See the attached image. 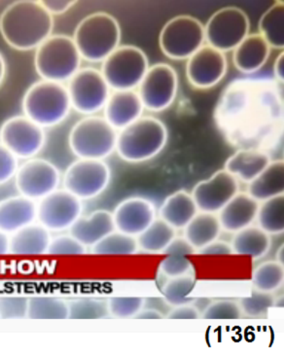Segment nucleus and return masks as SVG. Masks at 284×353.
Instances as JSON below:
<instances>
[{
	"mask_svg": "<svg viewBox=\"0 0 284 353\" xmlns=\"http://www.w3.org/2000/svg\"><path fill=\"white\" fill-rule=\"evenodd\" d=\"M53 16L34 0H19L9 4L0 15V33L18 51L37 49L51 37Z\"/></svg>",
	"mask_w": 284,
	"mask_h": 353,
	"instance_id": "1",
	"label": "nucleus"
},
{
	"mask_svg": "<svg viewBox=\"0 0 284 353\" xmlns=\"http://www.w3.org/2000/svg\"><path fill=\"white\" fill-rule=\"evenodd\" d=\"M122 32L117 19L106 12H94L78 23L73 34L82 59L103 63L120 46Z\"/></svg>",
	"mask_w": 284,
	"mask_h": 353,
	"instance_id": "2",
	"label": "nucleus"
},
{
	"mask_svg": "<svg viewBox=\"0 0 284 353\" xmlns=\"http://www.w3.org/2000/svg\"><path fill=\"white\" fill-rule=\"evenodd\" d=\"M22 108L23 115L45 129L63 123L72 106L65 85L41 79L28 88Z\"/></svg>",
	"mask_w": 284,
	"mask_h": 353,
	"instance_id": "3",
	"label": "nucleus"
},
{
	"mask_svg": "<svg viewBox=\"0 0 284 353\" xmlns=\"http://www.w3.org/2000/svg\"><path fill=\"white\" fill-rule=\"evenodd\" d=\"M168 141L167 127L155 117H141L121 130L116 150L123 160L141 163L150 160L164 148Z\"/></svg>",
	"mask_w": 284,
	"mask_h": 353,
	"instance_id": "4",
	"label": "nucleus"
},
{
	"mask_svg": "<svg viewBox=\"0 0 284 353\" xmlns=\"http://www.w3.org/2000/svg\"><path fill=\"white\" fill-rule=\"evenodd\" d=\"M81 60L70 35L52 34L35 49V70L41 79L48 81H70L80 70Z\"/></svg>",
	"mask_w": 284,
	"mask_h": 353,
	"instance_id": "5",
	"label": "nucleus"
},
{
	"mask_svg": "<svg viewBox=\"0 0 284 353\" xmlns=\"http://www.w3.org/2000/svg\"><path fill=\"white\" fill-rule=\"evenodd\" d=\"M117 136L115 128L105 118L90 115L73 125L68 143L79 159L103 160L115 150Z\"/></svg>",
	"mask_w": 284,
	"mask_h": 353,
	"instance_id": "6",
	"label": "nucleus"
},
{
	"mask_svg": "<svg viewBox=\"0 0 284 353\" xmlns=\"http://www.w3.org/2000/svg\"><path fill=\"white\" fill-rule=\"evenodd\" d=\"M148 68V56L141 48L122 45L103 61L101 71L110 89L129 91L139 86Z\"/></svg>",
	"mask_w": 284,
	"mask_h": 353,
	"instance_id": "7",
	"label": "nucleus"
},
{
	"mask_svg": "<svg viewBox=\"0 0 284 353\" xmlns=\"http://www.w3.org/2000/svg\"><path fill=\"white\" fill-rule=\"evenodd\" d=\"M205 40V26L190 15L170 19L159 35V45L163 53L174 61L188 60L203 46Z\"/></svg>",
	"mask_w": 284,
	"mask_h": 353,
	"instance_id": "8",
	"label": "nucleus"
},
{
	"mask_svg": "<svg viewBox=\"0 0 284 353\" xmlns=\"http://www.w3.org/2000/svg\"><path fill=\"white\" fill-rule=\"evenodd\" d=\"M247 14L236 6H227L212 14L205 26L208 45L226 53L233 51L250 34Z\"/></svg>",
	"mask_w": 284,
	"mask_h": 353,
	"instance_id": "9",
	"label": "nucleus"
},
{
	"mask_svg": "<svg viewBox=\"0 0 284 353\" xmlns=\"http://www.w3.org/2000/svg\"><path fill=\"white\" fill-rule=\"evenodd\" d=\"M68 94L72 108L81 114H96L104 108L110 97V87L97 68H80L68 81Z\"/></svg>",
	"mask_w": 284,
	"mask_h": 353,
	"instance_id": "10",
	"label": "nucleus"
},
{
	"mask_svg": "<svg viewBox=\"0 0 284 353\" xmlns=\"http://www.w3.org/2000/svg\"><path fill=\"white\" fill-rule=\"evenodd\" d=\"M110 181V169L103 160L79 159L71 163L63 174V183L66 191L80 200L96 198Z\"/></svg>",
	"mask_w": 284,
	"mask_h": 353,
	"instance_id": "11",
	"label": "nucleus"
},
{
	"mask_svg": "<svg viewBox=\"0 0 284 353\" xmlns=\"http://www.w3.org/2000/svg\"><path fill=\"white\" fill-rule=\"evenodd\" d=\"M0 142L17 158L28 160L43 149L46 132L26 115L12 116L0 127Z\"/></svg>",
	"mask_w": 284,
	"mask_h": 353,
	"instance_id": "12",
	"label": "nucleus"
},
{
	"mask_svg": "<svg viewBox=\"0 0 284 353\" xmlns=\"http://www.w3.org/2000/svg\"><path fill=\"white\" fill-rule=\"evenodd\" d=\"M179 90V77L168 63L149 66L139 86V98L143 108L152 112H161L174 103Z\"/></svg>",
	"mask_w": 284,
	"mask_h": 353,
	"instance_id": "13",
	"label": "nucleus"
},
{
	"mask_svg": "<svg viewBox=\"0 0 284 353\" xmlns=\"http://www.w3.org/2000/svg\"><path fill=\"white\" fill-rule=\"evenodd\" d=\"M14 179L20 195L39 201L58 189L61 174L58 168L50 161L32 158L19 167Z\"/></svg>",
	"mask_w": 284,
	"mask_h": 353,
	"instance_id": "14",
	"label": "nucleus"
},
{
	"mask_svg": "<svg viewBox=\"0 0 284 353\" xmlns=\"http://www.w3.org/2000/svg\"><path fill=\"white\" fill-rule=\"evenodd\" d=\"M80 199L65 189H57L37 203V219L50 232L68 230L81 216Z\"/></svg>",
	"mask_w": 284,
	"mask_h": 353,
	"instance_id": "15",
	"label": "nucleus"
},
{
	"mask_svg": "<svg viewBox=\"0 0 284 353\" xmlns=\"http://www.w3.org/2000/svg\"><path fill=\"white\" fill-rule=\"evenodd\" d=\"M227 70L226 54L210 45H203L187 60L186 77L192 86L207 90L219 84Z\"/></svg>",
	"mask_w": 284,
	"mask_h": 353,
	"instance_id": "16",
	"label": "nucleus"
},
{
	"mask_svg": "<svg viewBox=\"0 0 284 353\" xmlns=\"http://www.w3.org/2000/svg\"><path fill=\"white\" fill-rule=\"evenodd\" d=\"M238 193V180L223 170L215 172L210 179L199 182L191 195L201 212L216 213Z\"/></svg>",
	"mask_w": 284,
	"mask_h": 353,
	"instance_id": "17",
	"label": "nucleus"
},
{
	"mask_svg": "<svg viewBox=\"0 0 284 353\" xmlns=\"http://www.w3.org/2000/svg\"><path fill=\"white\" fill-rule=\"evenodd\" d=\"M115 229L130 236H139L155 220V208L142 198L123 201L112 213Z\"/></svg>",
	"mask_w": 284,
	"mask_h": 353,
	"instance_id": "18",
	"label": "nucleus"
},
{
	"mask_svg": "<svg viewBox=\"0 0 284 353\" xmlns=\"http://www.w3.org/2000/svg\"><path fill=\"white\" fill-rule=\"evenodd\" d=\"M103 109L105 120L116 130H122L139 119L144 108L139 94L134 90H129L110 94Z\"/></svg>",
	"mask_w": 284,
	"mask_h": 353,
	"instance_id": "19",
	"label": "nucleus"
},
{
	"mask_svg": "<svg viewBox=\"0 0 284 353\" xmlns=\"http://www.w3.org/2000/svg\"><path fill=\"white\" fill-rule=\"evenodd\" d=\"M37 205L35 201L22 195L0 201V231L12 234L34 223Z\"/></svg>",
	"mask_w": 284,
	"mask_h": 353,
	"instance_id": "20",
	"label": "nucleus"
},
{
	"mask_svg": "<svg viewBox=\"0 0 284 353\" xmlns=\"http://www.w3.org/2000/svg\"><path fill=\"white\" fill-rule=\"evenodd\" d=\"M271 47L259 33L248 34L233 50V63L236 70L245 74L261 70L268 61Z\"/></svg>",
	"mask_w": 284,
	"mask_h": 353,
	"instance_id": "21",
	"label": "nucleus"
},
{
	"mask_svg": "<svg viewBox=\"0 0 284 353\" xmlns=\"http://www.w3.org/2000/svg\"><path fill=\"white\" fill-rule=\"evenodd\" d=\"M259 203L245 193H238L219 212L221 228L228 232H239L250 227L256 219Z\"/></svg>",
	"mask_w": 284,
	"mask_h": 353,
	"instance_id": "22",
	"label": "nucleus"
},
{
	"mask_svg": "<svg viewBox=\"0 0 284 353\" xmlns=\"http://www.w3.org/2000/svg\"><path fill=\"white\" fill-rule=\"evenodd\" d=\"M68 230L70 236L87 248L96 245L116 229L112 213L99 210L86 217L80 216Z\"/></svg>",
	"mask_w": 284,
	"mask_h": 353,
	"instance_id": "23",
	"label": "nucleus"
},
{
	"mask_svg": "<svg viewBox=\"0 0 284 353\" xmlns=\"http://www.w3.org/2000/svg\"><path fill=\"white\" fill-rule=\"evenodd\" d=\"M50 231L37 223H32L19 230L10 236V254L17 256H40L47 254Z\"/></svg>",
	"mask_w": 284,
	"mask_h": 353,
	"instance_id": "24",
	"label": "nucleus"
},
{
	"mask_svg": "<svg viewBox=\"0 0 284 353\" xmlns=\"http://www.w3.org/2000/svg\"><path fill=\"white\" fill-rule=\"evenodd\" d=\"M197 213L198 208L193 196L183 190L168 196L160 208L161 219L174 229L185 228Z\"/></svg>",
	"mask_w": 284,
	"mask_h": 353,
	"instance_id": "25",
	"label": "nucleus"
},
{
	"mask_svg": "<svg viewBox=\"0 0 284 353\" xmlns=\"http://www.w3.org/2000/svg\"><path fill=\"white\" fill-rule=\"evenodd\" d=\"M248 195L257 201L283 195L284 163L283 161L270 163L261 174L248 183Z\"/></svg>",
	"mask_w": 284,
	"mask_h": 353,
	"instance_id": "26",
	"label": "nucleus"
},
{
	"mask_svg": "<svg viewBox=\"0 0 284 353\" xmlns=\"http://www.w3.org/2000/svg\"><path fill=\"white\" fill-rule=\"evenodd\" d=\"M270 157L257 150H240L232 155L225 163V170L236 179L250 183L268 167Z\"/></svg>",
	"mask_w": 284,
	"mask_h": 353,
	"instance_id": "27",
	"label": "nucleus"
},
{
	"mask_svg": "<svg viewBox=\"0 0 284 353\" xmlns=\"http://www.w3.org/2000/svg\"><path fill=\"white\" fill-rule=\"evenodd\" d=\"M221 230L214 213H197L184 228L185 239L194 248H202L219 238Z\"/></svg>",
	"mask_w": 284,
	"mask_h": 353,
	"instance_id": "28",
	"label": "nucleus"
},
{
	"mask_svg": "<svg viewBox=\"0 0 284 353\" xmlns=\"http://www.w3.org/2000/svg\"><path fill=\"white\" fill-rule=\"evenodd\" d=\"M163 252L167 254L161 264L163 272L170 277L181 276L190 269L188 256L195 252V248L185 238H174Z\"/></svg>",
	"mask_w": 284,
	"mask_h": 353,
	"instance_id": "29",
	"label": "nucleus"
},
{
	"mask_svg": "<svg viewBox=\"0 0 284 353\" xmlns=\"http://www.w3.org/2000/svg\"><path fill=\"white\" fill-rule=\"evenodd\" d=\"M231 246L236 254L260 258L269 250L270 238L268 234L260 228L246 227L236 232Z\"/></svg>",
	"mask_w": 284,
	"mask_h": 353,
	"instance_id": "30",
	"label": "nucleus"
},
{
	"mask_svg": "<svg viewBox=\"0 0 284 353\" xmlns=\"http://www.w3.org/2000/svg\"><path fill=\"white\" fill-rule=\"evenodd\" d=\"M259 34L266 40L271 48L283 49L284 47V4L274 2L263 14L259 22Z\"/></svg>",
	"mask_w": 284,
	"mask_h": 353,
	"instance_id": "31",
	"label": "nucleus"
},
{
	"mask_svg": "<svg viewBox=\"0 0 284 353\" xmlns=\"http://www.w3.org/2000/svg\"><path fill=\"white\" fill-rule=\"evenodd\" d=\"M26 316L32 319H70V304L53 297H32L28 300Z\"/></svg>",
	"mask_w": 284,
	"mask_h": 353,
	"instance_id": "32",
	"label": "nucleus"
},
{
	"mask_svg": "<svg viewBox=\"0 0 284 353\" xmlns=\"http://www.w3.org/2000/svg\"><path fill=\"white\" fill-rule=\"evenodd\" d=\"M175 238V229L164 220L155 219L139 234L137 245L148 252H160Z\"/></svg>",
	"mask_w": 284,
	"mask_h": 353,
	"instance_id": "33",
	"label": "nucleus"
},
{
	"mask_svg": "<svg viewBox=\"0 0 284 353\" xmlns=\"http://www.w3.org/2000/svg\"><path fill=\"white\" fill-rule=\"evenodd\" d=\"M260 229L267 234H281L284 231V196L279 195L263 201L257 212Z\"/></svg>",
	"mask_w": 284,
	"mask_h": 353,
	"instance_id": "34",
	"label": "nucleus"
},
{
	"mask_svg": "<svg viewBox=\"0 0 284 353\" xmlns=\"http://www.w3.org/2000/svg\"><path fill=\"white\" fill-rule=\"evenodd\" d=\"M137 246L134 236L114 231L92 246V252L105 256L132 255L136 252Z\"/></svg>",
	"mask_w": 284,
	"mask_h": 353,
	"instance_id": "35",
	"label": "nucleus"
},
{
	"mask_svg": "<svg viewBox=\"0 0 284 353\" xmlns=\"http://www.w3.org/2000/svg\"><path fill=\"white\" fill-rule=\"evenodd\" d=\"M284 270L279 263L268 262L255 270L252 281L258 291L272 292L283 283Z\"/></svg>",
	"mask_w": 284,
	"mask_h": 353,
	"instance_id": "36",
	"label": "nucleus"
},
{
	"mask_svg": "<svg viewBox=\"0 0 284 353\" xmlns=\"http://www.w3.org/2000/svg\"><path fill=\"white\" fill-rule=\"evenodd\" d=\"M195 288V281L193 277L185 274L181 276L172 277L169 283L164 288V297L170 305L179 307V305H188L192 299L190 295Z\"/></svg>",
	"mask_w": 284,
	"mask_h": 353,
	"instance_id": "37",
	"label": "nucleus"
},
{
	"mask_svg": "<svg viewBox=\"0 0 284 353\" xmlns=\"http://www.w3.org/2000/svg\"><path fill=\"white\" fill-rule=\"evenodd\" d=\"M87 253V248L70 234L51 239L47 254L54 256H79Z\"/></svg>",
	"mask_w": 284,
	"mask_h": 353,
	"instance_id": "38",
	"label": "nucleus"
},
{
	"mask_svg": "<svg viewBox=\"0 0 284 353\" xmlns=\"http://www.w3.org/2000/svg\"><path fill=\"white\" fill-rule=\"evenodd\" d=\"M274 305V298L269 292L258 291L250 297L241 300V312L250 316L257 317L266 314L269 309Z\"/></svg>",
	"mask_w": 284,
	"mask_h": 353,
	"instance_id": "39",
	"label": "nucleus"
},
{
	"mask_svg": "<svg viewBox=\"0 0 284 353\" xmlns=\"http://www.w3.org/2000/svg\"><path fill=\"white\" fill-rule=\"evenodd\" d=\"M144 301L139 297H113L108 302L110 314L118 319L134 317L143 307Z\"/></svg>",
	"mask_w": 284,
	"mask_h": 353,
	"instance_id": "40",
	"label": "nucleus"
},
{
	"mask_svg": "<svg viewBox=\"0 0 284 353\" xmlns=\"http://www.w3.org/2000/svg\"><path fill=\"white\" fill-rule=\"evenodd\" d=\"M110 314L108 305L94 300H83L70 305L71 319H101Z\"/></svg>",
	"mask_w": 284,
	"mask_h": 353,
	"instance_id": "41",
	"label": "nucleus"
},
{
	"mask_svg": "<svg viewBox=\"0 0 284 353\" xmlns=\"http://www.w3.org/2000/svg\"><path fill=\"white\" fill-rule=\"evenodd\" d=\"M241 315L240 305L231 301H219L208 305L203 312L205 319H238Z\"/></svg>",
	"mask_w": 284,
	"mask_h": 353,
	"instance_id": "42",
	"label": "nucleus"
},
{
	"mask_svg": "<svg viewBox=\"0 0 284 353\" xmlns=\"http://www.w3.org/2000/svg\"><path fill=\"white\" fill-rule=\"evenodd\" d=\"M19 159L0 142V185L14 179L19 169Z\"/></svg>",
	"mask_w": 284,
	"mask_h": 353,
	"instance_id": "43",
	"label": "nucleus"
},
{
	"mask_svg": "<svg viewBox=\"0 0 284 353\" xmlns=\"http://www.w3.org/2000/svg\"><path fill=\"white\" fill-rule=\"evenodd\" d=\"M42 6L52 16L63 15L77 4L75 0H45Z\"/></svg>",
	"mask_w": 284,
	"mask_h": 353,
	"instance_id": "44",
	"label": "nucleus"
},
{
	"mask_svg": "<svg viewBox=\"0 0 284 353\" xmlns=\"http://www.w3.org/2000/svg\"><path fill=\"white\" fill-rule=\"evenodd\" d=\"M200 250V253L203 255H230L233 253L232 246L223 241H212Z\"/></svg>",
	"mask_w": 284,
	"mask_h": 353,
	"instance_id": "45",
	"label": "nucleus"
},
{
	"mask_svg": "<svg viewBox=\"0 0 284 353\" xmlns=\"http://www.w3.org/2000/svg\"><path fill=\"white\" fill-rule=\"evenodd\" d=\"M168 317L170 319H199V312L197 309L191 305H179L170 312Z\"/></svg>",
	"mask_w": 284,
	"mask_h": 353,
	"instance_id": "46",
	"label": "nucleus"
},
{
	"mask_svg": "<svg viewBox=\"0 0 284 353\" xmlns=\"http://www.w3.org/2000/svg\"><path fill=\"white\" fill-rule=\"evenodd\" d=\"M274 77L279 82L283 83L284 80V54L281 53L274 61Z\"/></svg>",
	"mask_w": 284,
	"mask_h": 353,
	"instance_id": "47",
	"label": "nucleus"
},
{
	"mask_svg": "<svg viewBox=\"0 0 284 353\" xmlns=\"http://www.w3.org/2000/svg\"><path fill=\"white\" fill-rule=\"evenodd\" d=\"M10 254V236L0 231V256Z\"/></svg>",
	"mask_w": 284,
	"mask_h": 353,
	"instance_id": "48",
	"label": "nucleus"
},
{
	"mask_svg": "<svg viewBox=\"0 0 284 353\" xmlns=\"http://www.w3.org/2000/svg\"><path fill=\"white\" fill-rule=\"evenodd\" d=\"M134 319H163V315L155 310H143L139 312L134 316Z\"/></svg>",
	"mask_w": 284,
	"mask_h": 353,
	"instance_id": "49",
	"label": "nucleus"
},
{
	"mask_svg": "<svg viewBox=\"0 0 284 353\" xmlns=\"http://www.w3.org/2000/svg\"><path fill=\"white\" fill-rule=\"evenodd\" d=\"M7 73V63L6 61V58H4L3 54H2L1 52H0V86H1L2 83H3L4 79H6Z\"/></svg>",
	"mask_w": 284,
	"mask_h": 353,
	"instance_id": "50",
	"label": "nucleus"
},
{
	"mask_svg": "<svg viewBox=\"0 0 284 353\" xmlns=\"http://www.w3.org/2000/svg\"><path fill=\"white\" fill-rule=\"evenodd\" d=\"M278 259L279 264H283V246H281V250H279L278 253Z\"/></svg>",
	"mask_w": 284,
	"mask_h": 353,
	"instance_id": "51",
	"label": "nucleus"
},
{
	"mask_svg": "<svg viewBox=\"0 0 284 353\" xmlns=\"http://www.w3.org/2000/svg\"><path fill=\"white\" fill-rule=\"evenodd\" d=\"M1 317H2L1 312H0V319H1Z\"/></svg>",
	"mask_w": 284,
	"mask_h": 353,
	"instance_id": "52",
	"label": "nucleus"
}]
</instances>
